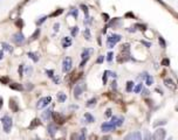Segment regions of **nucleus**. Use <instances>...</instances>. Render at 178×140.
Returning a JSON list of instances; mask_svg holds the SVG:
<instances>
[{
    "instance_id": "f257e3e1",
    "label": "nucleus",
    "mask_w": 178,
    "mask_h": 140,
    "mask_svg": "<svg viewBox=\"0 0 178 140\" xmlns=\"http://www.w3.org/2000/svg\"><path fill=\"white\" fill-rule=\"evenodd\" d=\"M129 50H130V46L128 43L123 45L122 49H121V54L117 56V62L123 63L125 61H128V59H129Z\"/></svg>"
},
{
    "instance_id": "f03ea898",
    "label": "nucleus",
    "mask_w": 178,
    "mask_h": 140,
    "mask_svg": "<svg viewBox=\"0 0 178 140\" xmlns=\"http://www.w3.org/2000/svg\"><path fill=\"white\" fill-rule=\"evenodd\" d=\"M1 123H2L4 131H5L6 133H9V132H11V128L13 126V120H12V118L8 117V116H4V117L1 118Z\"/></svg>"
},
{
    "instance_id": "7ed1b4c3",
    "label": "nucleus",
    "mask_w": 178,
    "mask_h": 140,
    "mask_svg": "<svg viewBox=\"0 0 178 140\" xmlns=\"http://www.w3.org/2000/svg\"><path fill=\"white\" fill-rule=\"evenodd\" d=\"M121 39H122V36L119 35V34H112V35H109L108 39H107V45H108L109 48H114V46H115Z\"/></svg>"
},
{
    "instance_id": "20e7f679",
    "label": "nucleus",
    "mask_w": 178,
    "mask_h": 140,
    "mask_svg": "<svg viewBox=\"0 0 178 140\" xmlns=\"http://www.w3.org/2000/svg\"><path fill=\"white\" fill-rule=\"evenodd\" d=\"M73 67V60L70 57H65V60L62 61V71L63 73H69L72 70Z\"/></svg>"
},
{
    "instance_id": "39448f33",
    "label": "nucleus",
    "mask_w": 178,
    "mask_h": 140,
    "mask_svg": "<svg viewBox=\"0 0 178 140\" xmlns=\"http://www.w3.org/2000/svg\"><path fill=\"white\" fill-rule=\"evenodd\" d=\"M166 135V131L164 128H157L152 135V140H164Z\"/></svg>"
},
{
    "instance_id": "423d86ee",
    "label": "nucleus",
    "mask_w": 178,
    "mask_h": 140,
    "mask_svg": "<svg viewBox=\"0 0 178 140\" xmlns=\"http://www.w3.org/2000/svg\"><path fill=\"white\" fill-rule=\"evenodd\" d=\"M85 89H86L85 83H78V84L75 85V89H74V97H75V98H80V96H81L82 92L85 91Z\"/></svg>"
},
{
    "instance_id": "0eeeda50",
    "label": "nucleus",
    "mask_w": 178,
    "mask_h": 140,
    "mask_svg": "<svg viewBox=\"0 0 178 140\" xmlns=\"http://www.w3.org/2000/svg\"><path fill=\"white\" fill-rule=\"evenodd\" d=\"M51 102H52V97H51V96L44 97V98L39 99L38 104H36V107H38V109H44V107H46Z\"/></svg>"
},
{
    "instance_id": "6e6552de",
    "label": "nucleus",
    "mask_w": 178,
    "mask_h": 140,
    "mask_svg": "<svg viewBox=\"0 0 178 140\" xmlns=\"http://www.w3.org/2000/svg\"><path fill=\"white\" fill-rule=\"evenodd\" d=\"M52 118H53V120L58 124V125H62V124L66 121V118H65L61 113H59V112H53Z\"/></svg>"
},
{
    "instance_id": "1a4fd4ad",
    "label": "nucleus",
    "mask_w": 178,
    "mask_h": 140,
    "mask_svg": "<svg viewBox=\"0 0 178 140\" xmlns=\"http://www.w3.org/2000/svg\"><path fill=\"white\" fill-rule=\"evenodd\" d=\"M124 140H143V139H142V134H141V132L136 131V132H131V133L127 134Z\"/></svg>"
},
{
    "instance_id": "9d476101",
    "label": "nucleus",
    "mask_w": 178,
    "mask_h": 140,
    "mask_svg": "<svg viewBox=\"0 0 178 140\" xmlns=\"http://www.w3.org/2000/svg\"><path fill=\"white\" fill-rule=\"evenodd\" d=\"M13 41L17 43V45H21L25 42V35L21 33V32H18L13 35Z\"/></svg>"
},
{
    "instance_id": "9b49d317",
    "label": "nucleus",
    "mask_w": 178,
    "mask_h": 140,
    "mask_svg": "<svg viewBox=\"0 0 178 140\" xmlns=\"http://www.w3.org/2000/svg\"><path fill=\"white\" fill-rule=\"evenodd\" d=\"M115 127L116 126L109 121V123H103V124H102V126H101V130H102V132L107 133V132H112V131H114V130H115Z\"/></svg>"
},
{
    "instance_id": "f8f14e48",
    "label": "nucleus",
    "mask_w": 178,
    "mask_h": 140,
    "mask_svg": "<svg viewBox=\"0 0 178 140\" xmlns=\"http://www.w3.org/2000/svg\"><path fill=\"white\" fill-rule=\"evenodd\" d=\"M123 120H124V118L123 117H119V116H115V117H112V124H114L116 127H119L122 126V124H123Z\"/></svg>"
},
{
    "instance_id": "ddd939ff",
    "label": "nucleus",
    "mask_w": 178,
    "mask_h": 140,
    "mask_svg": "<svg viewBox=\"0 0 178 140\" xmlns=\"http://www.w3.org/2000/svg\"><path fill=\"white\" fill-rule=\"evenodd\" d=\"M164 84H165V87L169 88L170 90H175V89H176V84H175V82H173L171 78H165Z\"/></svg>"
},
{
    "instance_id": "4468645a",
    "label": "nucleus",
    "mask_w": 178,
    "mask_h": 140,
    "mask_svg": "<svg viewBox=\"0 0 178 140\" xmlns=\"http://www.w3.org/2000/svg\"><path fill=\"white\" fill-rule=\"evenodd\" d=\"M48 134L51 135V137H54L56 132H58V126L56 125H54V124H51V125H48Z\"/></svg>"
},
{
    "instance_id": "2eb2a0df",
    "label": "nucleus",
    "mask_w": 178,
    "mask_h": 140,
    "mask_svg": "<svg viewBox=\"0 0 178 140\" xmlns=\"http://www.w3.org/2000/svg\"><path fill=\"white\" fill-rule=\"evenodd\" d=\"M93 53V49H85L83 50V53L81 55V57H82V61H88L89 59V55Z\"/></svg>"
},
{
    "instance_id": "dca6fc26",
    "label": "nucleus",
    "mask_w": 178,
    "mask_h": 140,
    "mask_svg": "<svg viewBox=\"0 0 178 140\" xmlns=\"http://www.w3.org/2000/svg\"><path fill=\"white\" fill-rule=\"evenodd\" d=\"M70 46H72V39L68 38V36L63 38V40H62V47H63V48H68V47H70Z\"/></svg>"
},
{
    "instance_id": "f3484780",
    "label": "nucleus",
    "mask_w": 178,
    "mask_h": 140,
    "mask_svg": "<svg viewBox=\"0 0 178 140\" xmlns=\"http://www.w3.org/2000/svg\"><path fill=\"white\" fill-rule=\"evenodd\" d=\"M52 110H46V111H44V113H42V119L44 120H49L51 119V117H52Z\"/></svg>"
},
{
    "instance_id": "a211bd4d",
    "label": "nucleus",
    "mask_w": 178,
    "mask_h": 140,
    "mask_svg": "<svg viewBox=\"0 0 178 140\" xmlns=\"http://www.w3.org/2000/svg\"><path fill=\"white\" fill-rule=\"evenodd\" d=\"M40 125H41V121H40L39 119H36V118H35V119L32 120V123H31V125H29L28 128H29V130H33V128H35V127L40 126Z\"/></svg>"
},
{
    "instance_id": "6ab92c4d",
    "label": "nucleus",
    "mask_w": 178,
    "mask_h": 140,
    "mask_svg": "<svg viewBox=\"0 0 178 140\" xmlns=\"http://www.w3.org/2000/svg\"><path fill=\"white\" fill-rule=\"evenodd\" d=\"M9 88H11V89H13V90H18V91L24 90L22 85H21V84H19V83H11V84H9Z\"/></svg>"
},
{
    "instance_id": "aec40b11",
    "label": "nucleus",
    "mask_w": 178,
    "mask_h": 140,
    "mask_svg": "<svg viewBox=\"0 0 178 140\" xmlns=\"http://www.w3.org/2000/svg\"><path fill=\"white\" fill-rule=\"evenodd\" d=\"M96 98H92V99H89L88 102H87V104H86V106L87 107H94L95 105H96Z\"/></svg>"
},
{
    "instance_id": "412c9836",
    "label": "nucleus",
    "mask_w": 178,
    "mask_h": 140,
    "mask_svg": "<svg viewBox=\"0 0 178 140\" xmlns=\"http://www.w3.org/2000/svg\"><path fill=\"white\" fill-rule=\"evenodd\" d=\"M9 107H11V109L13 110L14 112H17V111L19 110V107H18V105H17V103H15V102H14L13 99L9 100Z\"/></svg>"
},
{
    "instance_id": "4be33fe9",
    "label": "nucleus",
    "mask_w": 178,
    "mask_h": 140,
    "mask_svg": "<svg viewBox=\"0 0 178 140\" xmlns=\"http://www.w3.org/2000/svg\"><path fill=\"white\" fill-rule=\"evenodd\" d=\"M58 99H59L60 103H63L67 99V96L63 92H59L58 93Z\"/></svg>"
},
{
    "instance_id": "5701e85b",
    "label": "nucleus",
    "mask_w": 178,
    "mask_h": 140,
    "mask_svg": "<svg viewBox=\"0 0 178 140\" xmlns=\"http://www.w3.org/2000/svg\"><path fill=\"white\" fill-rule=\"evenodd\" d=\"M27 55H28V57H29V59H32L34 62H38V61H39V56H38L35 53H28Z\"/></svg>"
},
{
    "instance_id": "b1692460",
    "label": "nucleus",
    "mask_w": 178,
    "mask_h": 140,
    "mask_svg": "<svg viewBox=\"0 0 178 140\" xmlns=\"http://www.w3.org/2000/svg\"><path fill=\"white\" fill-rule=\"evenodd\" d=\"M85 118H86L87 123H94V121H95V118H94V117H93L90 113H86V114H85Z\"/></svg>"
},
{
    "instance_id": "393cba45",
    "label": "nucleus",
    "mask_w": 178,
    "mask_h": 140,
    "mask_svg": "<svg viewBox=\"0 0 178 140\" xmlns=\"http://www.w3.org/2000/svg\"><path fill=\"white\" fill-rule=\"evenodd\" d=\"M145 83H146V85H151L152 83H153L152 77L150 75H148V74H146V76H145Z\"/></svg>"
},
{
    "instance_id": "a878e982",
    "label": "nucleus",
    "mask_w": 178,
    "mask_h": 140,
    "mask_svg": "<svg viewBox=\"0 0 178 140\" xmlns=\"http://www.w3.org/2000/svg\"><path fill=\"white\" fill-rule=\"evenodd\" d=\"M1 46L4 47V49H5V50H7V52H9V53H11V52L13 50V48H12V47L9 46L8 43H6V42H2V43H1Z\"/></svg>"
},
{
    "instance_id": "bb28decb",
    "label": "nucleus",
    "mask_w": 178,
    "mask_h": 140,
    "mask_svg": "<svg viewBox=\"0 0 178 140\" xmlns=\"http://www.w3.org/2000/svg\"><path fill=\"white\" fill-rule=\"evenodd\" d=\"M80 140H86V128H82L81 132L79 133Z\"/></svg>"
},
{
    "instance_id": "cd10ccee",
    "label": "nucleus",
    "mask_w": 178,
    "mask_h": 140,
    "mask_svg": "<svg viewBox=\"0 0 178 140\" xmlns=\"http://www.w3.org/2000/svg\"><path fill=\"white\" fill-rule=\"evenodd\" d=\"M132 87H134V83H132V82H128V83H127V88H125V89H127V91H128V92H129V91H131Z\"/></svg>"
},
{
    "instance_id": "c85d7f7f",
    "label": "nucleus",
    "mask_w": 178,
    "mask_h": 140,
    "mask_svg": "<svg viewBox=\"0 0 178 140\" xmlns=\"http://www.w3.org/2000/svg\"><path fill=\"white\" fill-rule=\"evenodd\" d=\"M144 140H152V137L149 131H145L144 133Z\"/></svg>"
},
{
    "instance_id": "c756f323",
    "label": "nucleus",
    "mask_w": 178,
    "mask_h": 140,
    "mask_svg": "<svg viewBox=\"0 0 178 140\" xmlns=\"http://www.w3.org/2000/svg\"><path fill=\"white\" fill-rule=\"evenodd\" d=\"M164 124H166V120H157L155 124H153V126H159V125H164Z\"/></svg>"
},
{
    "instance_id": "7c9ffc66",
    "label": "nucleus",
    "mask_w": 178,
    "mask_h": 140,
    "mask_svg": "<svg viewBox=\"0 0 178 140\" xmlns=\"http://www.w3.org/2000/svg\"><path fill=\"white\" fill-rule=\"evenodd\" d=\"M83 35H85L86 40H90V32H89V29H88V28H87L86 31H85V33H83Z\"/></svg>"
},
{
    "instance_id": "2f4dec72",
    "label": "nucleus",
    "mask_w": 178,
    "mask_h": 140,
    "mask_svg": "<svg viewBox=\"0 0 178 140\" xmlns=\"http://www.w3.org/2000/svg\"><path fill=\"white\" fill-rule=\"evenodd\" d=\"M78 32H79V28H78V27H73L72 28V36H76Z\"/></svg>"
},
{
    "instance_id": "473e14b6",
    "label": "nucleus",
    "mask_w": 178,
    "mask_h": 140,
    "mask_svg": "<svg viewBox=\"0 0 178 140\" xmlns=\"http://www.w3.org/2000/svg\"><path fill=\"white\" fill-rule=\"evenodd\" d=\"M141 90H142V84H137V85L135 87V89H134V91L136 93H138Z\"/></svg>"
},
{
    "instance_id": "72a5a7b5",
    "label": "nucleus",
    "mask_w": 178,
    "mask_h": 140,
    "mask_svg": "<svg viewBox=\"0 0 178 140\" xmlns=\"http://www.w3.org/2000/svg\"><path fill=\"white\" fill-rule=\"evenodd\" d=\"M70 140H80L79 133H73L72 135H70Z\"/></svg>"
},
{
    "instance_id": "f704fd0d",
    "label": "nucleus",
    "mask_w": 178,
    "mask_h": 140,
    "mask_svg": "<svg viewBox=\"0 0 178 140\" xmlns=\"http://www.w3.org/2000/svg\"><path fill=\"white\" fill-rule=\"evenodd\" d=\"M40 34V29H36L35 31V33L32 35V40H35V39H38V35Z\"/></svg>"
},
{
    "instance_id": "c9c22d12",
    "label": "nucleus",
    "mask_w": 178,
    "mask_h": 140,
    "mask_svg": "<svg viewBox=\"0 0 178 140\" xmlns=\"http://www.w3.org/2000/svg\"><path fill=\"white\" fill-rule=\"evenodd\" d=\"M112 56H114V54H112V52H110V53H108V55H107V60H108V62H112Z\"/></svg>"
},
{
    "instance_id": "e433bc0d",
    "label": "nucleus",
    "mask_w": 178,
    "mask_h": 140,
    "mask_svg": "<svg viewBox=\"0 0 178 140\" xmlns=\"http://www.w3.org/2000/svg\"><path fill=\"white\" fill-rule=\"evenodd\" d=\"M22 75H24V64H21L19 67V76L21 77Z\"/></svg>"
},
{
    "instance_id": "4c0bfd02",
    "label": "nucleus",
    "mask_w": 178,
    "mask_h": 140,
    "mask_svg": "<svg viewBox=\"0 0 178 140\" xmlns=\"http://www.w3.org/2000/svg\"><path fill=\"white\" fill-rule=\"evenodd\" d=\"M70 14L74 15V18H78V9L76 8H73V11H70Z\"/></svg>"
},
{
    "instance_id": "58836bf2",
    "label": "nucleus",
    "mask_w": 178,
    "mask_h": 140,
    "mask_svg": "<svg viewBox=\"0 0 178 140\" xmlns=\"http://www.w3.org/2000/svg\"><path fill=\"white\" fill-rule=\"evenodd\" d=\"M46 73H47V75L51 77V78H54V71L53 70H47Z\"/></svg>"
},
{
    "instance_id": "ea45409f",
    "label": "nucleus",
    "mask_w": 178,
    "mask_h": 140,
    "mask_svg": "<svg viewBox=\"0 0 178 140\" xmlns=\"http://www.w3.org/2000/svg\"><path fill=\"white\" fill-rule=\"evenodd\" d=\"M169 63H170V62H169V60H168V59H164V60L162 61V64H163V66H165V67H168V66H169Z\"/></svg>"
},
{
    "instance_id": "a19ab883",
    "label": "nucleus",
    "mask_w": 178,
    "mask_h": 140,
    "mask_svg": "<svg viewBox=\"0 0 178 140\" xmlns=\"http://www.w3.org/2000/svg\"><path fill=\"white\" fill-rule=\"evenodd\" d=\"M0 81H1V83H4V84H7V83H8V78H7V77H2V78H0Z\"/></svg>"
},
{
    "instance_id": "79ce46f5",
    "label": "nucleus",
    "mask_w": 178,
    "mask_h": 140,
    "mask_svg": "<svg viewBox=\"0 0 178 140\" xmlns=\"http://www.w3.org/2000/svg\"><path fill=\"white\" fill-rule=\"evenodd\" d=\"M62 12H63V9H59V11H56L55 13L52 14V16H56V15H59V14H61Z\"/></svg>"
},
{
    "instance_id": "37998d69",
    "label": "nucleus",
    "mask_w": 178,
    "mask_h": 140,
    "mask_svg": "<svg viewBox=\"0 0 178 140\" xmlns=\"http://www.w3.org/2000/svg\"><path fill=\"white\" fill-rule=\"evenodd\" d=\"M46 19H47V16H44V18H41V19H40L39 21H36V23H38V25H41V23H42L44 21L46 20Z\"/></svg>"
},
{
    "instance_id": "c03bdc74",
    "label": "nucleus",
    "mask_w": 178,
    "mask_h": 140,
    "mask_svg": "<svg viewBox=\"0 0 178 140\" xmlns=\"http://www.w3.org/2000/svg\"><path fill=\"white\" fill-rule=\"evenodd\" d=\"M26 89H27V90H32V89H33V84H31V83H27Z\"/></svg>"
},
{
    "instance_id": "a18cd8bd",
    "label": "nucleus",
    "mask_w": 178,
    "mask_h": 140,
    "mask_svg": "<svg viewBox=\"0 0 178 140\" xmlns=\"http://www.w3.org/2000/svg\"><path fill=\"white\" fill-rule=\"evenodd\" d=\"M103 60H104V57H103V56H100L96 62H97V63H102V62H103Z\"/></svg>"
},
{
    "instance_id": "49530a36",
    "label": "nucleus",
    "mask_w": 178,
    "mask_h": 140,
    "mask_svg": "<svg viewBox=\"0 0 178 140\" xmlns=\"http://www.w3.org/2000/svg\"><path fill=\"white\" fill-rule=\"evenodd\" d=\"M112 116V110L109 109V110H107L106 111V117H110Z\"/></svg>"
},
{
    "instance_id": "de8ad7c7",
    "label": "nucleus",
    "mask_w": 178,
    "mask_h": 140,
    "mask_svg": "<svg viewBox=\"0 0 178 140\" xmlns=\"http://www.w3.org/2000/svg\"><path fill=\"white\" fill-rule=\"evenodd\" d=\"M159 43H161V46L162 47H165V42H164V40H163L162 38H159Z\"/></svg>"
},
{
    "instance_id": "09e8293b",
    "label": "nucleus",
    "mask_w": 178,
    "mask_h": 140,
    "mask_svg": "<svg viewBox=\"0 0 178 140\" xmlns=\"http://www.w3.org/2000/svg\"><path fill=\"white\" fill-rule=\"evenodd\" d=\"M22 25H24V22H22V20H18V21H17V26L22 27Z\"/></svg>"
},
{
    "instance_id": "8fccbe9b",
    "label": "nucleus",
    "mask_w": 178,
    "mask_h": 140,
    "mask_svg": "<svg viewBox=\"0 0 178 140\" xmlns=\"http://www.w3.org/2000/svg\"><path fill=\"white\" fill-rule=\"evenodd\" d=\"M101 140H112V137H109V135H104Z\"/></svg>"
},
{
    "instance_id": "3c124183",
    "label": "nucleus",
    "mask_w": 178,
    "mask_h": 140,
    "mask_svg": "<svg viewBox=\"0 0 178 140\" xmlns=\"http://www.w3.org/2000/svg\"><path fill=\"white\" fill-rule=\"evenodd\" d=\"M59 27H60L59 23H55V25H54V31H55V32H58V31H59Z\"/></svg>"
},
{
    "instance_id": "603ef678",
    "label": "nucleus",
    "mask_w": 178,
    "mask_h": 140,
    "mask_svg": "<svg viewBox=\"0 0 178 140\" xmlns=\"http://www.w3.org/2000/svg\"><path fill=\"white\" fill-rule=\"evenodd\" d=\"M90 140H97V135L96 134H92L90 135Z\"/></svg>"
},
{
    "instance_id": "864d4df0",
    "label": "nucleus",
    "mask_w": 178,
    "mask_h": 140,
    "mask_svg": "<svg viewBox=\"0 0 178 140\" xmlns=\"http://www.w3.org/2000/svg\"><path fill=\"white\" fill-rule=\"evenodd\" d=\"M82 8H83V12H85L86 15H87V14H88V8H87L86 6H83V5H82Z\"/></svg>"
},
{
    "instance_id": "5fc2aeb1",
    "label": "nucleus",
    "mask_w": 178,
    "mask_h": 140,
    "mask_svg": "<svg viewBox=\"0 0 178 140\" xmlns=\"http://www.w3.org/2000/svg\"><path fill=\"white\" fill-rule=\"evenodd\" d=\"M53 81H54V82H55V83H56V84H59V82H60L59 77H54Z\"/></svg>"
},
{
    "instance_id": "6e6d98bb",
    "label": "nucleus",
    "mask_w": 178,
    "mask_h": 140,
    "mask_svg": "<svg viewBox=\"0 0 178 140\" xmlns=\"http://www.w3.org/2000/svg\"><path fill=\"white\" fill-rule=\"evenodd\" d=\"M2 103H4V100H2V98H1V97H0V109H1V107H2Z\"/></svg>"
},
{
    "instance_id": "4d7b16f0",
    "label": "nucleus",
    "mask_w": 178,
    "mask_h": 140,
    "mask_svg": "<svg viewBox=\"0 0 178 140\" xmlns=\"http://www.w3.org/2000/svg\"><path fill=\"white\" fill-rule=\"evenodd\" d=\"M2 56H4V52H2V50H0V59H2Z\"/></svg>"
},
{
    "instance_id": "13d9d810",
    "label": "nucleus",
    "mask_w": 178,
    "mask_h": 140,
    "mask_svg": "<svg viewBox=\"0 0 178 140\" xmlns=\"http://www.w3.org/2000/svg\"><path fill=\"white\" fill-rule=\"evenodd\" d=\"M169 140H173V139H172V138H170V139H169Z\"/></svg>"
}]
</instances>
